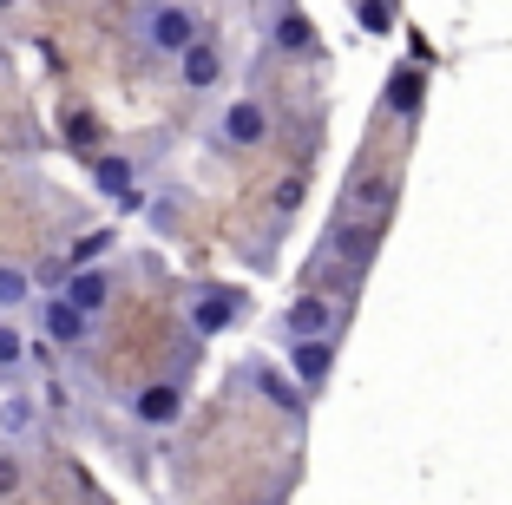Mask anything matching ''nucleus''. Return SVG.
Instances as JSON below:
<instances>
[{"label":"nucleus","mask_w":512,"mask_h":505,"mask_svg":"<svg viewBox=\"0 0 512 505\" xmlns=\"http://www.w3.org/2000/svg\"><path fill=\"white\" fill-rule=\"evenodd\" d=\"M132 27H138V40L151 46V53H158V60H184V53H191L197 40H204V27H197V14L191 7H138L132 14Z\"/></svg>","instance_id":"nucleus-1"},{"label":"nucleus","mask_w":512,"mask_h":505,"mask_svg":"<svg viewBox=\"0 0 512 505\" xmlns=\"http://www.w3.org/2000/svg\"><path fill=\"white\" fill-rule=\"evenodd\" d=\"M335 322H342V309H335L329 296H296V302L283 309L289 348H296V342H335Z\"/></svg>","instance_id":"nucleus-2"},{"label":"nucleus","mask_w":512,"mask_h":505,"mask_svg":"<svg viewBox=\"0 0 512 505\" xmlns=\"http://www.w3.org/2000/svg\"><path fill=\"white\" fill-rule=\"evenodd\" d=\"M237 315H243V289H197L191 296V335L197 342H211V335H224V328H237Z\"/></svg>","instance_id":"nucleus-3"},{"label":"nucleus","mask_w":512,"mask_h":505,"mask_svg":"<svg viewBox=\"0 0 512 505\" xmlns=\"http://www.w3.org/2000/svg\"><path fill=\"white\" fill-rule=\"evenodd\" d=\"M217 138H224V151H256L263 138H270V112H263V99H230Z\"/></svg>","instance_id":"nucleus-4"},{"label":"nucleus","mask_w":512,"mask_h":505,"mask_svg":"<svg viewBox=\"0 0 512 505\" xmlns=\"http://www.w3.org/2000/svg\"><path fill=\"white\" fill-rule=\"evenodd\" d=\"M132 420H138V427H151V433L178 427V420H184V387H171V381H151V387H138Z\"/></svg>","instance_id":"nucleus-5"},{"label":"nucleus","mask_w":512,"mask_h":505,"mask_svg":"<svg viewBox=\"0 0 512 505\" xmlns=\"http://www.w3.org/2000/svg\"><path fill=\"white\" fill-rule=\"evenodd\" d=\"M66 302H73L79 315H106V302L119 296V276H112V269H73V276H66V289H60Z\"/></svg>","instance_id":"nucleus-6"},{"label":"nucleus","mask_w":512,"mask_h":505,"mask_svg":"<svg viewBox=\"0 0 512 505\" xmlns=\"http://www.w3.org/2000/svg\"><path fill=\"white\" fill-rule=\"evenodd\" d=\"M178 86H184V92H211V86H224V46H217L211 33H204V40H197L191 53L178 60Z\"/></svg>","instance_id":"nucleus-7"},{"label":"nucleus","mask_w":512,"mask_h":505,"mask_svg":"<svg viewBox=\"0 0 512 505\" xmlns=\"http://www.w3.org/2000/svg\"><path fill=\"white\" fill-rule=\"evenodd\" d=\"M329 374H335V342H296L289 348V381H296L302 394L329 387Z\"/></svg>","instance_id":"nucleus-8"},{"label":"nucleus","mask_w":512,"mask_h":505,"mask_svg":"<svg viewBox=\"0 0 512 505\" xmlns=\"http://www.w3.org/2000/svg\"><path fill=\"white\" fill-rule=\"evenodd\" d=\"M40 328H46V342H53V348H79V342L92 335V322H86V315H79L66 296L40 302Z\"/></svg>","instance_id":"nucleus-9"},{"label":"nucleus","mask_w":512,"mask_h":505,"mask_svg":"<svg viewBox=\"0 0 512 505\" xmlns=\"http://www.w3.org/2000/svg\"><path fill=\"white\" fill-rule=\"evenodd\" d=\"M270 27H276V46H283V53H296V60H309V53H316V20L309 14H296V7H283V14H270Z\"/></svg>","instance_id":"nucleus-10"},{"label":"nucleus","mask_w":512,"mask_h":505,"mask_svg":"<svg viewBox=\"0 0 512 505\" xmlns=\"http://www.w3.org/2000/svg\"><path fill=\"white\" fill-rule=\"evenodd\" d=\"M421 99H427V73H421V66H401V73L388 79V99H381V105H388L394 119H414Z\"/></svg>","instance_id":"nucleus-11"},{"label":"nucleus","mask_w":512,"mask_h":505,"mask_svg":"<svg viewBox=\"0 0 512 505\" xmlns=\"http://www.w3.org/2000/svg\"><path fill=\"white\" fill-rule=\"evenodd\" d=\"M250 381H256V394H263V401H276L283 414H302V407H309V394H302L296 381H283L276 368H263V361H250Z\"/></svg>","instance_id":"nucleus-12"},{"label":"nucleus","mask_w":512,"mask_h":505,"mask_svg":"<svg viewBox=\"0 0 512 505\" xmlns=\"http://www.w3.org/2000/svg\"><path fill=\"white\" fill-rule=\"evenodd\" d=\"M92 184H99L112 204H119V197H132V191H138V184H132V158H125V151H106V158H92Z\"/></svg>","instance_id":"nucleus-13"},{"label":"nucleus","mask_w":512,"mask_h":505,"mask_svg":"<svg viewBox=\"0 0 512 505\" xmlns=\"http://www.w3.org/2000/svg\"><path fill=\"white\" fill-rule=\"evenodd\" d=\"M27 302H33V269L0 263V309L14 315V309H27Z\"/></svg>","instance_id":"nucleus-14"},{"label":"nucleus","mask_w":512,"mask_h":505,"mask_svg":"<svg viewBox=\"0 0 512 505\" xmlns=\"http://www.w3.org/2000/svg\"><path fill=\"white\" fill-rule=\"evenodd\" d=\"M33 420H40V414H33V401H27V394H14V401L0 407V433H7V440H27V433H33Z\"/></svg>","instance_id":"nucleus-15"},{"label":"nucleus","mask_w":512,"mask_h":505,"mask_svg":"<svg viewBox=\"0 0 512 505\" xmlns=\"http://www.w3.org/2000/svg\"><path fill=\"white\" fill-rule=\"evenodd\" d=\"M112 243H119L112 230H92V237H79L73 250H66V269H92V256H106Z\"/></svg>","instance_id":"nucleus-16"},{"label":"nucleus","mask_w":512,"mask_h":505,"mask_svg":"<svg viewBox=\"0 0 512 505\" xmlns=\"http://www.w3.org/2000/svg\"><path fill=\"white\" fill-rule=\"evenodd\" d=\"M20 361H27V342H20L14 322H0V374H14Z\"/></svg>","instance_id":"nucleus-17"},{"label":"nucleus","mask_w":512,"mask_h":505,"mask_svg":"<svg viewBox=\"0 0 512 505\" xmlns=\"http://www.w3.org/2000/svg\"><path fill=\"white\" fill-rule=\"evenodd\" d=\"M355 27L362 33H394V7H375V0H368V7H355Z\"/></svg>","instance_id":"nucleus-18"},{"label":"nucleus","mask_w":512,"mask_h":505,"mask_svg":"<svg viewBox=\"0 0 512 505\" xmlns=\"http://www.w3.org/2000/svg\"><path fill=\"white\" fill-rule=\"evenodd\" d=\"M14 486H20V460H14V453H0V499H7Z\"/></svg>","instance_id":"nucleus-19"},{"label":"nucleus","mask_w":512,"mask_h":505,"mask_svg":"<svg viewBox=\"0 0 512 505\" xmlns=\"http://www.w3.org/2000/svg\"><path fill=\"white\" fill-rule=\"evenodd\" d=\"M302 204V178H283V191H276V210H296Z\"/></svg>","instance_id":"nucleus-20"},{"label":"nucleus","mask_w":512,"mask_h":505,"mask_svg":"<svg viewBox=\"0 0 512 505\" xmlns=\"http://www.w3.org/2000/svg\"><path fill=\"white\" fill-rule=\"evenodd\" d=\"M0 381H7V374H0Z\"/></svg>","instance_id":"nucleus-21"}]
</instances>
